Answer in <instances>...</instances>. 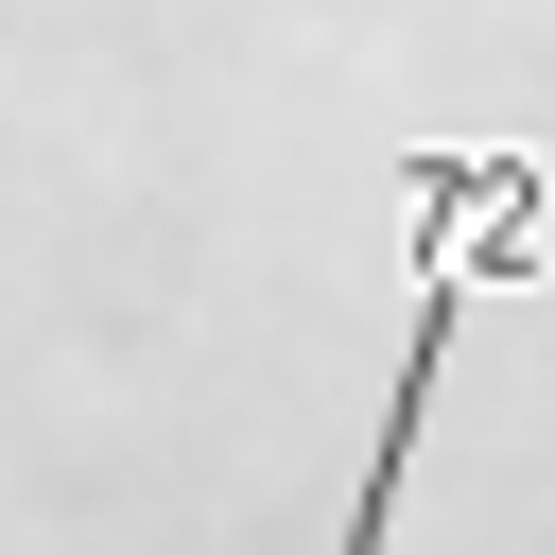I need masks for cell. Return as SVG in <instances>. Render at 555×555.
Here are the masks:
<instances>
[{
	"mask_svg": "<svg viewBox=\"0 0 555 555\" xmlns=\"http://www.w3.org/2000/svg\"><path fill=\"white\" fill-rule=\"evenodd\" d=\"M399 208H416V330H399L382 451H364V486H347V555H382V520H399L416 416L451 399V312H468L486 278H538V208H555V173H538V156H399Z\"/></svg>",
	"mask_w": 555,
	"mask_h": 555,
	"instance_id": "cell-1",
	"label": "cell"
}]
</instances>
